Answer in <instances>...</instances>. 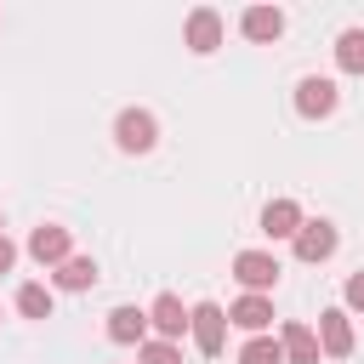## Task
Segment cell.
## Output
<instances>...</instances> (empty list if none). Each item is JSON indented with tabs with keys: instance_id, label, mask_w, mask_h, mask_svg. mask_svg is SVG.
I'll return each mask as SVG.
<instances>
[{
	"instance_id": "cell-1",
	"label": "cell",
	"mask_w": 364,
	"mask_h": 364,
	"mask_svg": "<svg viewBox=\"0 0 364 364\" xmlns=\"http://www.w3.org/2000/svg\"><path fill=\"white\" fill-rule=\"evenodd\" d=\"M188 330H193V347H199L205 358H216V353L228 347V313H222L216 301H199V307H188Z\"/></svg>"
},
{
	"instance_id": "cell-2",
	"label": "cell",
	"mask_w": 364,
	"mask_h": 364,
	"mask_svg": "<svg viewBox=\"0 0 364 364\" xmlns=\"http://www.w3.org/2000/svg\"><path fill=\"white\" fill-rule=\"evenodd\" d=\"M233 279L245 284V296H267V290L279 284V256H267V250H239V256H233Z\"/></svg>"
},
{
	"instance_id": "cell-3",
	"label": "cell",
	"mask_w": 364,
	"mask_h": 364,
	"mask_svg": "<svg viewBox=\"0 0 364 364\" xmlns=\"http://www.w3.org/2000/svg\"><path fill=\"white\" fill-rule=\"evenodd\" d=\"M114 142H119L125 154H148V148L159 142V125H154V114H148V108H125V114L114 119Z\"/></svg>"
},
{
	"instance_id": "cell-4",
	"label": "cell",
	"mask_w": 364,
	"mask_h": 364,
	"mask_svg": "<svg viewBox=\"0 0 364 364\" xmlns=\"http://www.w3.org/2000/svg\"><path fill=\"white\" fill-rule=\"evenodd\" d=\"M182 40H188V51H193V57H210V51L222 46V17H216L210 6L188 11V28H182Z\"/></svg>"
},
{
	"instance_id": "cell-5",
	"label": "cell",
	"mask_w": 364,
	"mask_h": 364,
	"mask_svg": "<svg viewBox=\"0 0 364 364\" xmlns=\"http://www.w3.org/2000/svg\"><path fill=\"white\" fill-rule=\"evenodd\" d=\"M318 353H330V358H347L353 353V318L341 313V307H330V313H318Z\"/></svg>"
},
{
	"instance_id": "cell-6",
	"label": "cell",
	"mask_w": 364,
	"mask_h": 364,
	"mask_svg": "<svg viewBox=\"0 0 364 364\" xmlns=\"http://www.w3.org/2000/svg\"><path fill=\"white\" fill-rule=\"evenodd\" d=\"M28 256H34L40 267H63V262H68V228H57V222L34 228V233H28Z\"/></svg>"
},
{
	"instance_id": "cell-7",
	"label": "cell",
	"mask_w": 364,
	"mask_h": 364,
	"mask_svg": "<svg viewBox=\"0 0 364 364\" xmlns=\"http://www.w3.org/2000/svg\"><path fill=\"white\" fill-rule=\"evenodd\" d=\"M296 256L301 262H324V256H336V228L318 216V222H301L296 228Z\"/></svg>"
},
{
	"instance_id": "cell-8",
	"label": "cell",
	"mask_w": 364,
	"mask_h": 364,
	"mask_svg": "<svg viewBox=\"0 0 364 364\" xmlns=\"http://www.w3.org/2000/svg\"><path fill=\"white\" fill-rule=\"evenodd\" d=\"M296 108H301L307 119H324V114L336 108V85H330V80H318V74H307V80L296 85Z\"/></svg>"
},
{
	"instance_id": "cell-9",
	"label": "cell",
	"mask_w": 364,
	"mask_h": 364,
	"mask_svg": "<svg viewBox=\"0 0 364 364\" xmlns=\"http://www.w3.org/2000/svg\"><path fill=\"white\" fill-rule=\"evenodd\" d=\"M301 222H307V216H301L296 199H273V205L262 210V233H267V239H296Z\"/></svg>"
},
{
	"instance_id": "cell-10",
	"label": "cell",
	"mask_w": 364,
	"mask_h": 364,
	"mask_svg": "<svg viewBox=\"0 0 364 364\" xmlns=\"http://www.w3.org/2000/svg\"><path fill=\"white\" fill-rule=\"evenodd\" d=\"M228 324H239V330L262 336V330L273 324V301H267V296H239V301L228 307Z\"/></svg>"
},
{
	"instance_id": "cell-11",
	"label": "cell",
	"mask_w": 364,
	"mask_h": 364,
	"mask_svg": "<svg viewBox=\"0 0 364 364\" xmlns=\"http://www.w3.org/2000/svg\"><path fill=\"white\" fill-rule=\"evenodd\" d=\"M148 324L159 330V341H176V336L188 330V307H182V301H176V296L165 290V296H159V301L148 307Z\"/></svg>"
},
{
	"instance_id": "cell-12",
	"label": "cell",
	"mask_w": 364,
	"mask_h": 364,
	"mask_svg": "<svg viewBox=\"0 0 364 364\" xmlns=\"http://www.w3.org/2000/svg\"><path fill=\"white\" fill-rule=\"evenodd\" d=\"M279 347H284V364H318V336L307 324H296V318L279 330Z\"/></svg>"
},
{
	"instance_id": "cell-13",
	"label": "cell",
	"mask_w": 364,
	"mask_h": 364,
	"mask_svg": "<svg viewBox=\"0 0 364 364\" xmlns=\"http://www.w3.org/2000/svg\"><path fill=\"white\" fill-rule=\"evenodd\" d=\"M239 28H245V40H279L284 34V11L279 6H250L239 17Z\"/></svg>"
},
{
	"instance_id": "cell-14",
	"label": "cell",
	"mask_w": 364,
	"mask_h": 364,
	"mask_svg": "<svg viewBox=\"0 0 364 364\" xmlns=\"http://www.w3.org/2000/svg\"><path fill=\"white\" fill-rule=\"evenodd\" d=\"M142 330H148V313H136V307H114L108 313V341H119V347H142Z\"/></svg>"
},
{
	"instance_id": "cell-15",
	"label": "cell",
	"mask_w": 364,
	"mask_h": 364,
	"mask_svg": "<svg viewBox=\"0 0 364 364\" xmlns=\"http://www.w3.org/2000/svg\"><path fill=\"white\" fill-rule=\"evenodd\" d=\"M57 284H63V290H91V284H97V262H91V256H68V262L57 267Z\"/></svg>"
},
{
	"instance_id": "cell-16",
	"label": "cell",
	"mask_w": 364,
	"mask_h": 364,
	"mask_svg": "<svg viewBox=\"0 0 364 364\" xmlns=\"http://www.w3.org/2000/svg\"><path fill=\"white\" fill-rule=\"evenodd\" d=\"M336 63H341L347 74H364V28H347V34L336 40Z\"/></svg>"
},
{
	"instance_id": "cell-17",
	"label": "cell",
	"mask_w": 364,
	"mask_h": 364,
	"mask_svg": "<svg viewBox=\"0 0 364 364\" xmlns=\"http://www.w3.org/2000/svg\"><path fill=\"white\" fill-rule=\"evenodd\" d=\"M239 364H284V347H279L273 336H250V341L239 347Z\"/></svg>"
},
{
	"instance_id": "cell-18",
	"label": "cell",
	"mask_w": 364,
	"mask_h": 364,
	"mask_svg": "<svg viewBox=\"0 0 364 364\" xmlns=\"http://www.w3.org/2000/svg\"><path fill=\"white\" fill-rule=\"evenodd\" d=\"M17 313L23 318H51V290L46 284H23L17 290Z\"/></svg>"
},
{
	"instance_id": "cell-19",
	"label": "cell",
	"mask_w": 364,
	"mask_h": 364,
	"mask_svg": "<svg viewBox=\"0 0 364 364\" xmlns=\"http://www.w3.org/2000/svg\"><path fill=\"white\" fill-rule=\"evenodd\" d=\"M136 353H142V364H182V353H176V341H142Z\"/></svg>"
},
{
	"instance_id": "cell-20",
	"label": "cell",
	"mask_w": 364,
	"mask_h": 364,
	"mask_svg": "<svg viewBox=\"0 0 364 364\" xmlns=\"http://www.w3.org/2000/svg\"><path fill=\"white\" fill-rule=\"evenodd\" d=\"M347 307H358V313H364V273H353V279H347Z\"/></svg>"
},
{
	"instance_id": "cell-21",
	"label": "cell",
	"mask_w": 364,
	"mask_h": 364,
	"mask_svg": "<svg viewBox=\"0 0 364 364\" xmlns=\"http://www.w3.org/2000/svg\"><path fill=\"white\" fill-rule=\"evenodd\" d=\"M11 262H17V245L0 233V273H11Z\"/></svg>"
}]
</instances>
